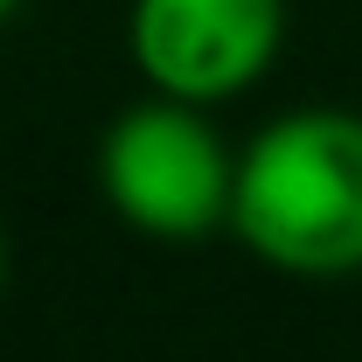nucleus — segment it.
Here are the masks:
<instances>
[{
    "instance_id": "7ed1b4c3",
    "label": "nucleus",
    "mask_w": 362,
    "mask_h": 362,
    "mask_svg": "<svg viewBox=\"0 0 362 362\" xmlns=\"http://www.w3.org/2000/svg\"><path fill=\"white\" fill-rule=\"evenodd\" d=\"M286 0H133L126 56L153 98L223 105L279 63Z\"/></svg>"
},
{
    "instance_id": "20e7f679",
    "label": "nucleus",
    "mask_w": 362,
    "mask_h": 362,
    "mask_svg": "<svg viewBox=\"0 0 362 362\" xmlns=\"http://www.w3.org/2000/svg\"><path fill=\"white\" fill-rule=\"evenodd\" d=\"M14 7H21V0H0V28H7V21H14Z\"/></svg>"
},
{
    "instance_id": "39448f33",
    "label": "nucleus",
    "mask_w": 362,
    "mask_h": 362,
    "mask_svg": "<svg viewBox=\"0 0 362 362\" xmlns=\"http://www.w3.org/2000/svg\"><path fill=\"white\" fill-rule=\"evenodd\" d=\"M0 286H7V244H0Z\"/></svg>"
},
{
    "instance_id": "f257e3e1",
    "label": "nucleus",
    "mask_w": 362,
    "mask_h": 362,
    "mask_svg": "<svg viewBox=\"0 0 362 362\" xmlns=\"http://www.w3.org/2000/svg\"><path fill=\"white\" fill-rule=\"evenodd\" d=\"M230 230L286 279L362 272V112L293 105L237 153Z\"/></svg>"
},
{
    "instance_id": "f03ea898",
    "label": "nucleus",
    "mask_w": 362,
    "mask_h": 362,
    "mask_svg": "<svg viewBox=\"0 0 362 362\" xmlns=\"http://www.w3.org/2000/svg\"><path fill=\"white\" fill-rule=\"evenodd\" d=\"M98 195L126 230L188 244V237L230 230L237 153L223 146L202 105L139 98L98 139Z\"/></svg>"
}]
</instances>
